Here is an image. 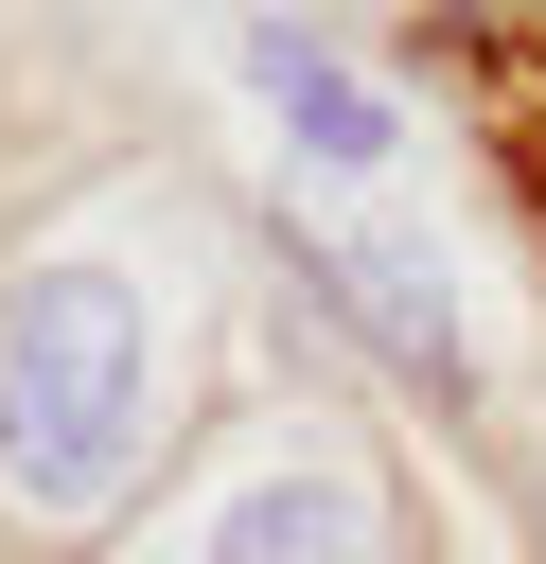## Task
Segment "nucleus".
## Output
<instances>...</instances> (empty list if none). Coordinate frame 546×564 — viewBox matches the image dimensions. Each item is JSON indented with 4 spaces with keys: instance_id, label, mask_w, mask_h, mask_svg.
<instances>
[{
    "instance_id": "obj_1",
    "label": "nucleus",
    "mask_w": 546,
    "mask_h": 564,
    "mask_svg": "<svg viewBox=\"0 0 546 564\" xmlns=\"http://www.w3.org/2000/svg\"><path fill=\"white\" fill-rule=\"evenodd\" d=\"M123 458H141V300L123 264H53L0 317V494L88 511Z\"/></svg>"
},
{
    "instance_id": "obj_2",
    "label": "nucleus",
    "mask_w": 546,
    "mask_h": 564,
    "mask_svg": "<svg viewBox=\"0 0 546 564\" xmlns=\"http://www.w3.org/2000/svg\"><path fill=\"white\" fill-rule=\"evenodd\" d=\"M247 70H264V106H282V141L299 159H387L405 123H387V88L370 70H335L317 35H247Z\"/></svg>"
},
{
    "instance_id": "obj_3",
    "label": "nucleus",
    "mask_w": 546,
    "mask_h": 564,
    "mask_svg": "<svg viewBox=\"0 0 546 564\" xmlns=\"http://www.w3.org/2000/svg\"><path fill=\"white\" fill-rule=\"evenodd\" d=\"M370 546V494L352 476H264L229 529H211V564H352Z\"/></svg>"
}]
</instances>
